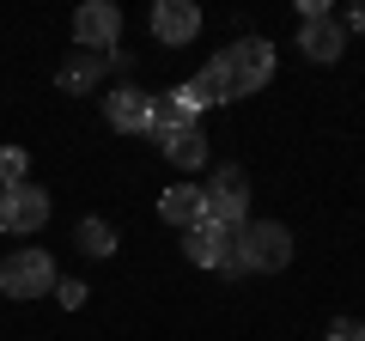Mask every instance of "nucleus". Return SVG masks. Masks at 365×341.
Returning <instances> with one entry per match:
<instances>
[{
	"mask_svg": "<svg viewBox=\"0 0 365 341\" xmlns=\"http://www.w3.org/2000/svg\"><path fill=\"white\" fill-rule=\"evenodd\" d=\"M292 263V232L280 220H244L232 232V263L225 275H280Z\"/></svg>",
	"mask_w": 365,
	"mask_h": 341,
	"instance_id": "obj_1",
	"label": "nucleus"
},
{
	"mask_svg": "<svg viewBox=\"0 0 365 341\" xmlns=\"http://www.w3.org/2000/svg\"><path fill=\"white\" fill-rule=\"evenodd\" d=\"M207 73L220 79L225 104H232V98H250V92H262V86L274 79V43L268 37H237L232 49H220L207 61Z\"/></svg>",
	"mask_w": 365,
	"mask_h": 341,
	"instance_id": "obj_2",
	"label": "nucleus"
},
{
	"mask_svg": "<svg viewBox=\"0 0 365 341\" xmlns=\"http://www.w3.org/2000/svg\"><path fill=\"white\" fill-rule=\"evenodd\" d=\"M201 220L225 225V232H237V225L250 220V177H244V165H213L207 189H201Z\"/></svg>",
	"mask_w": 365,
	"mask_h": 341,
	"instance_id": "obj_3",
	"label": "nucleus"
},
{
	"mask_svg": "<svg viewBox=\"0 0 365 341\" xmlns=\"http://www.w3.org/2000/svg\"><path fill=\"white\" fill-rule=\"evenodd\" d=\"M0 292L6 299H43V292H55V256L37 244L13 250L6 263H0Z\"/></svg>",
	"mask_w": 365,
	"mask_h": 341,
	"instance_id": "obj_4",
	"label": "nucleus"
},
{
	"mask_svg": "<svg viewBox=\"0 0 365 341\" xmlns=\"http://www.w3.org/2000/svg\"><path fill=\"white\" fill-rule=\"evenodd\" d=\"M116 37H122V6H116V0H86V6L73 13V43H79V49L110 55Z\"/></svg>",
	"mask_w": 365,
	"mask_h": 341,
	"instance_id": "obj_5",
	"label": "nucleus"
},
{
	"mask_svg": "<svg viewBox=\"0 0 365 341\" xmlns=\"http://www.w3.org/2000/svg\"><path fill=\"white\" fill-rule=\"evenodd\" d=\"M43 220H49V189L43 183H13L6 195H0V232H43Z\"/></svg>",
	"mask_w": 365,
	"mask_h": 341,
	"instance_id": "obj_6",
	"label": "nucleus"
},
{
	"mask_svg": "<svg viewBox=\"0 0 365 341\" xmlns=\"http://www.w3.org/2000/svg\"><path fill=\"white\" fill-rule=\"evenodd\" d=\"M201 31V6L195 0H153V37L165 49H182V43H195Z\"/></svg>",
	"mask_w": 365,
	"mask_h": 341,
	"instance_id": "obj_7",
	"label": "nucleus"
},
{
	"mask_svg": "<svg viewBox=\"0 0 365 341\" xmlns=\"http://www.w3.org/2000/svg\"><path fill=\"white\" fill-rule=\"evenodd\" d=\"M104 116L116 134H153V98L140 92V86H116V92L104 98Z\"/></svg>",
	"mask_w": 365,
	"mask_h": 341,
	"instance_id": "obj_8",
	"label": "nucleus"
},
{
	"mask_svg": "<svg viewBox=\"0 0 365 341\" xmlns=\"http://www.w3.org/2000/svg\"><path fill=\"white\" fill-rule=\"evenodd\" d=\"M182 256H189L195 268H220V275H225V263H232V232H225V225L195 220L189 232H182Z\"/></svg>",
	"mask_w": 365,
	"mask_h": 341,
	"instance_id": "obj_9",
	"label": "nucleus"
},
{
	"mask_svg": "<svg viewBox=\"0 0 365 341\" xmlns=\"http://www.w3.org/2000/svg\"><path fill=\"white\" fill-rule=\"evenodd\" d=\"M299 49H304V61H317V67L341 61V49H347L341 19H304V25H299Z\"/></svg>",
	"mask_w": 365,
	"mask_h": 341,
	"instance_id": "obj_10",
	"label": "nucleus"
},
{
	"mask_svg": "<svg viewBox=\"0 0 365 341\" xmlns=\"http://www.w3.org/2000/svg\"><path fill=\"white\" fill-rule=\"evenodd\" d=\"M153 141H158V153H165L177 170H201L207 165V134H201L195 122H189V128H165V134H153Z\"/></svg>",
	"mask_w": 365,
	"mask_h": 341,
	"instance_id": "obj_11",
	"label": "nucleus"
},
{
	"mask_svg": "<svg viewBox=\"0 0 365 341\" xmlns=\"http://www.w3.org/2000/svg\"><path fill=\"white\" fill-rule=\"evenodd\" d=\"M195 116H201V98L189 92V79H182V86H170L165 98H153V134H165V128H189Z\"/></svg>",
	"mask_w": 365,
	"mask_h": 341,
	"instance_id": "obj_12",
	"label": "nucleus"
},
{
	"mask_svg": "<svg viewBox=\"0 0 365 341\" xmlns=\"http://www.w3.org/2000/svg\"><path fill=\"white\" fill-rule=\"evenodd\" d=\"M158 220H165V225H182V232H189V225L201 220V189H195V183H170L165 195H158Z\"/></svg>",
	"mask_w": 365,
	"mask_h": 341,
	"instance_id": "obj_13",
	"label": "nucleus"
},
{
	"mask_svg": "<svg viewBox=\"0 0 365 341\" xmlns=\"http://www.w3.org/2000/svg\"><path fill=\"white\" fill-rule=\"evenodd\" d=\"M104 67H110V55H91V49H79L73 61L61 67V92H91V86H98V79H104Z\"/></svg>",
	"mask_w": 365,
	"mask_h": 341,
	"instance_id": "obj_14",
	"label": "nucleus"
},
{
	"mask_svg": "<svg viewBox=\"0 0 365 341\" xmlns=\"http://www.w3.org/2000/svg\"><path fill=\"white\" fill-rule=\"evenodd\" d=\"M73 244L86 250V256H98V263H110V256H116V232H110L98 213H86V220L73 225Z\"/></svg>",
	"mask_w": 365,
	"mask_h": 341,
	"instance_id": "obj_15",
	"label": "nucleus"
},
{
	"mask_svg": "<svg viewBox=\"0 0 365 341\" xmlns=\"http://www.w3.org/2000/svg\"><path fill=\"white\" fill-rule=\"evenodd\" d=\"M25 170H31V153H25V146H0V183H6V189L25 183Z\"/></svg>",
	"mask_w": 365,
	"mask_h": 341,
	"instance_id": "obj_16",
	"label": "nucleus"
},
{
	"mask_svg": "<svg viewBox=\"0 0 365 341\" xmlns=\"http://www.w3.org/2000/svg\"><path fill=\"white\" fill-rule=\"evenodd\" d=\"M86 292H91L86 280H55V299H61L67 311H79V305H86Z\"/></svg>",
	"mask_w": 365,
	"mask_h": 341,
	"instance_id": "obj_17",
	"label": "nucleus"
},
{
	"mask_svg": "<svg viewBox=\"0 0 365 341\" xmlns=\"http://www.w3.org/2000/svg\"><path fill=\"white\" fill-rule=\"evenodd\" d=\"M323 341H365V323H353V317H335Z\"/></svg>",
	"mask_w": 365,
	"mask_h": 341,
	"instance_id": "obj_18",
	"label": "nucleus"
},
{
	"mask_svg": "<svg viewBox=\"0 0 365 341\" xmlns=\"http://www.w3.org/2000/svg\"><path fill=\"white\" fill-rule=\"evenodd\" d=\"M341 31H365V6H353V13L341 19Z\"/></svg>",
	"mask_w": 365,
	"mask_h": 341,
	"instance_id": "obj_19",
	"label": "nucleus"
}]
</instances>
